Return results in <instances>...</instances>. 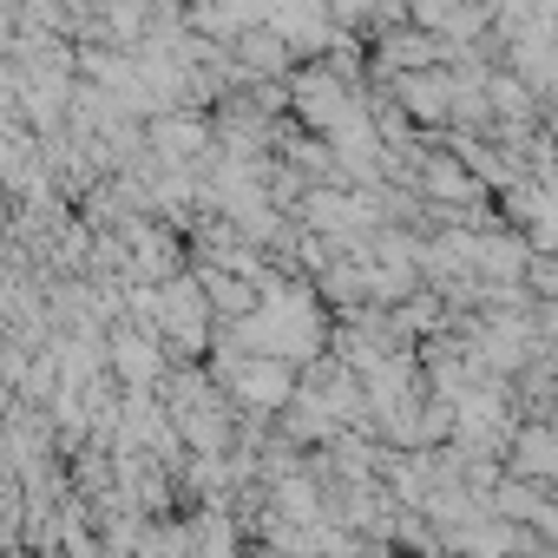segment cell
<instances>
[{"label": "cell", "mask_w": 558, "mask_h": 558, "mask_svg": "<svg viewBox=\"0 0 558 558\" xmlns=\"http://www.w3.org/2000/svg\"><path fill=\"white\" fill-rule=\"evenodd\" d=\"M112 362H119V375H125L132 388H145V381L158 375V349H151L145 336H119V342H112Z\"/></svg>", "instance_id": "obj_1"}, {"label": "cell", "mask_w": 558, "mask_h": 558, "mask_svg": "<svg viewBox=\"0 0 558 558\" xmlns=\"http://www.w3.org/2000/svg\"><path fill=\"white\" fill-rule=\"evenodd\" d=\"M158 151H165L171 165L197 158V151H204V125H197V119H158Z\"/></svg>", "instance_id": "obj_2"}]
</instances>
